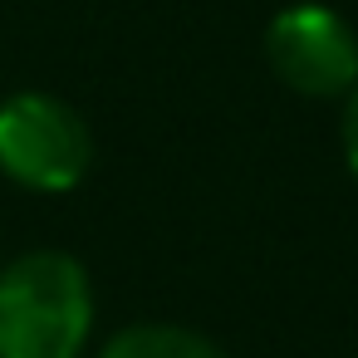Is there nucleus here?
<instances>
[{
  "instance_id": "obj_1",
  "label": "nucleus",
  "mask_w": 358,
  "mask_h": 358,
  "mask_svg": "<svg viewBox=\"0 0 358 358\" xmlns=\"http://www.w3.org/2000/svg\"><path fill=\"white\" fill-rule=\"evenodd\" d=\"M94 280L64 250H25L0 270V358H79Z\"/></svg>"
},
{
  "instance_id": "obj_2",
  "label": "nucleus",
  "mask_w": 358,
  "mask_h": 358,
  "mask_svg": "<svg viewBox=\"0 0 358 358\" xmlns=\"http://www.w3.org/2000/svg\"><path fill=\"white\" fill-rule=\"evenodd\" d=\"M94 167V138L79 108L25 89L0 103V172L25 192H74Z\"/></svg>"
},
{
  "instance_id": "obj_3",
  "label": "nucleus",
  "mask_w": 358,
  "mask_h": 358,
  "mask_svg": "<svg viewBox=\"0 0 358 358\" xmlns=\"http://www.w3.org/2000/svg\"><path fill=\"white\" fill-rule=\"evenodd\" d=\"M265 59L275 79L304 99H348L358 84V35L319 0L285 6L265 30Z\"/></svg>"
},
{
  "instance_id": "obj_4",
  "label": "nucleus",
  "mask_w": 358,
  "mask_h": 358,
  "mask_svg": "<svg viewBox=\"0 0 358 358\" xmlns=\"http://www.w3.org/2000/svg\"><path fill=\"white\" fill-rule=\"evenodd\" d=\"M99 358H231V353L182 324H128L103 343Z\"/></svg>"
},
{
  "instance_id": "obj_5",
  "label": "nucleus",
  "mask_w": 358,
  "mask_h": 358,
  "mask_svg": "<svg viewBox=\"0 0 358 358\" xmlns=\"http://www.w3.org/2000/svg\"><path fill=\"white\" fill-rule=\"evenodd\" d=\"M343 162H348V172L358 177V84H353V94H348V103H343Z\"/></svg>"
}]
</instances>
